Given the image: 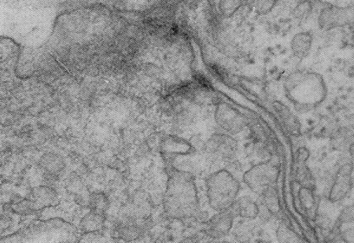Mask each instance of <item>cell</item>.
<instances>
[{"instance_id": "2", "label": "cell", "mask_w": 354, "mask_h": 243, "mask_svg": "<svg viewBox=\"0 0 354 243\" xmlns=\"http://www.w3.org/2000/svg\"><path fill=\"white\" fill-rule=\"evenodd\" d=\"M34 51L30 48H21V55L19 58L16 73L21 78H29L35 73L36 63L35 62Z\"/></svg>"}, {"instance_id": "1", "label": "cell", "mask_w": 354, "mask_h": 243, "mask_svg": "<svg viewBox=\"0 0 354 243\" xmlns=\"http://www.w3.org/2000/svg\"><path fill=\"white\" fill-rule=\"evenodd\" d=\"M21 47L12 39L0 36V69L10 70L17 66Z\"/></svg>"}]
</instances>
